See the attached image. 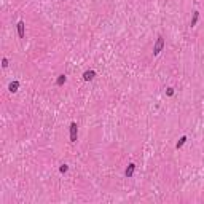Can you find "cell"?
I'll use <instances>...</instances> for the list:
<instances>
[{
    "mask_svg": "<svg viewBox=\"0 0 204 204\" xmlns=\"http://www.w3.org/2000/svg\"><path fill=\"white\" fill-rule=\"evenodd\" d=\"M163 48H164V38L160 35V37L156 38L155 45H153V56H158L163 51Z\"/></svg>",
    "mask_w": 204,
    "mask_h": 204,
    "instance_id": "1",
    "label": "cell"
},
{
    "mask_svg": "<svg viewBox=\"0 0 204 204\" xmlns=\"http://www.w3.org/2000/svg\"><path fill=\"white\" fill-rule=\"evenodd\" d=\"M77 135H78V126L73 121L70 123V142H77Z\"/></svg>",
    "mask_w": 204,
    "mask_h": 204,
    "instance_id": "2",
    "label": "cell"
},
{
    "mask_svg": "<svg viewBox=\"0 0 204 204\" xmlns=\"http://www.w3.org/2000/svg\"><path fill=\"white\" fill-rule=\"evenodd\" d=\"M16 27H18L19 38H24V35H26V24H24V21H19L18 24H16Z\"/></svg>",
    "mask_w": 204,
    "mask_h": 204,
    "instance_id": "3",
    "label": "cell"
},
{
    "mask_svg": "<svg viewBox=\"0 0 204 204\" xmlns=\"http://www.w3.org/2000/svg\"><path fill=\"white\" fill-rule=\"evenodd\" d=\"M94 77H96V72L94 70H86V72L83 73V80L84 81H91Z\"/></svg>",
    "mask_w": 204,
    "mask_h": 204,
    "instance_id": "4",
    "label": "cell"
},
{
    "mask_svg": "<svg viewBox=\"0 0 204 204\" xmlns=\"http://www.w3.org/2000/svg\"><path fill=\"white\" fill-rule=\"evenodd\" d=\"M134 171H135V164L131 163V164L126 167V171H124V175H126V177H132V175H134Z\"/></svg>",
    "mask_w": 204,
    "mask_h": 204,
    "instance_id": "5",
    "label": "cell"
},
{
    "mask_svg": "<svg viewBox=\"0 0 204 204\" xmlns=\"http://www.w3.org/2000/svg\"><path fill=\"white\" fill-rule=\"evenodd\" d=\"M18 88H19V81H18V80L11 81V83H10V86H8V89H10L11 93H16V91H18Z\"/></svg>",
    "mask_w": 204,
    "mask_h": 204,
    "instance_id": "6",
    "label": "cell"
},
{
    "mask_svg": "<svg viewBox=\"0 0 204 204\" xmlns=\"http://www.w3.org/2000/svg\"><path fill=\"white\" fill-rule=\"evenodd\" d=\"M198 18H199V13H198V11H195V13H193V18H191V22H190V26H191V27H195V26H196Z\"/></svg>",
    "mask_w": 204,
    "mask_h": 204,
    "instance_id": "7",
    "label": "cell"
},
{
    "mask_svg": "<svg viewBox=\"0 0 204 204\" xmlns=\"http://www.w3.org/2000/svg\"><path fill=\"white\" fill-rule=\"evenodd\" d=\"M185 142H186V135H182V137H180V139H179V142H177V145H175V148H177V150H179V148H182V145H183Z\"/></svg>",
    "mask_w": 204,
    "mask_h": 204,
    "instance_id": "8",
    "label": "cell"
},
{
    "mask_svg": "<svg viewBox=\"0 0 204 204\" xmlns=\"http://www.w3.org/2000/svg\"><path fill=\"white\" fill-rule=\"evenodd\" d=\"M65 80H67L65 75H59V77H58V81H56V84H58V86H62V84L65 83Z\"/></svg>",
    "mask_w": 204,
    "mask_h": 204,
    "instance_id": "9",
    "label": "cell"
},
{
    "mask_svg": "<svg viewBox=\"0 0 204 204\" xmlns=\"http://www.w3.org/2000/svg\"><path fill=\"white\" fill-rule=\"evenodd\" d=\"M59 171H61L62 174H64V172H67V171H69V166H67V164H62V166L59 167Z\"/></svg>",
    "mask_w": 204,
    "mask_h": 204,
    "instance_id": "10",
    "label": "cell"
},
{
    "mask_svg": "<svg viewBox=\"0 0 204 204\" xmlns=\"http://www.w3.org/2000/svg\"><path fill=\"white\" fill-rule=\"evenodd\" d=\"M2 67H8V59H7V58L2 59Z\"/></svg>",
    "mask_w": 204,
    "mask_h": 204,
    "instance_id": "11",
    "label": "cell"
},
{
    "mask_svg": "<svg viewBox=\"0 0 204 204\" xmlns=\"http://www.w3.org/2000/svg\"><path fill=\"white\" fill-rule=\"evenodd\" d=\"M166 94H167V96H172V94H174V88H167Z\"/></svg>",
    "mask_w": 204,
    "mask_h": 204,
    "instance_id": "12",
    "label": "cell"
}]
</instances>
